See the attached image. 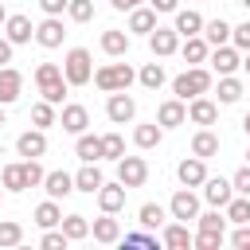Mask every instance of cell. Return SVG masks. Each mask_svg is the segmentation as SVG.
Listing matches in <instances>:
<instances>
[{"mask_svg":"<svg viewBox=\"0 0 250 250\" xmlns=\"http://www.w3.org/2000/svg\"><path fill=\"white\" fill-rule=\"evenodd\" d=\"M117 180H121L125 188H141V184L148 180L145 156H121V160H117Z\"/></svg>","mask_w":250,"mask_h":250,"instance_id":"4","label":"cell"},{"mask_svg":"<svg viewBox=\"0 0 250 250\" xmlns=\"http://www.w3.org/2000/svg\"><path fill=\"white\" fill-rule=\"evenodd\" d=\"M117 12H133V8H141V0H109Z\"/></svg>","mask_w":250,"mask_h":250,"instance_id":"54","label":"cell"},{"mask_svg":"<svg viewBox=\"0 0 250 250\" xmlns=\"http://www.w3.org/2000/svg\"><path fill=\"white\" fill-rule=\"evenodd\" d=\"M199 230H223L227 234V215H219V207L199 211Z\"/></svg>","mask_w":250,"mask_h":250,"instance_id":"44","label":"cell"},{"mask_svg":"<svg viewBox=\"0 0 250 250\" xmlns=\"http://www.w3.org/2000/svg\"><path fill=\"white\" fill-rule=\"evenodd\" d=\"M164 246H168V250H191V246H195V234L188 230V223L176 219V223L164 227Z\"/></svg>","mask_w":250,"mask_h":250,"instance_id":"20","label":"cell"},{"mask_svg":"<svg viewBox=\"0 0 250 250\" xmlns=\"http://www.w3.org/2000/svg\"><path fill=\"white\" fill-rule=\"evenodd\" d=\"M125 246H152L156 250V238L145 234V230H137V234H125Z\"/></svg>","mask_w":250,"mask_h":250,"instance_id":"50","label":"cell"},{"mask_svg":"<svg viewBox=\"0 0 250 250\" xmlns=\"http://www.w3.org/2000/svg\"><path fill=\"white\" fill-rule=\"evenodd\" d=\"M8 23V8H4V0H0V27Z\"/></svg>","mask_w":250,"mask_h":250,"instance_id":"55","label":"cell"},{"mask_svg":"<svg viewBox=\"0 0 250 250\" xmlns=\"http://www.w3.org/2000/svg\"><path fill=\"white\" fill-rule=\"evenodd\" d=\"M90 234H94V242H105V246H109V242L121 238V223H117L109 211H102V219L90 223Z\"/></svg>","mask_w":250,"mask_h":250,"instance_id":"19","label":"cell"},{"mask_svg":"<svg viewBox=\"0 0 250 250\" xmlns=\"http://www.w3.org/2000/svg\"><path fill=\"white\" fill-rule=\"evenodd\" d=\"M62 74H66L70 86H86V82L94 78V59H90V51H86V47H70L66 59H62Z\"/></svg>","mask_w":250,"mask_h":250,"instance_id":"3","label":"cell"},{"mask_svg":"<svg viewBox=\"0 0 250 250\" xmlns=\"http://www.w3.org/2000/svg\"><path fill=\"white\" fill-rule=\"evenodd\" d=\"M238 4H242V8H250V0H238Z\"/></svg>","mask_w":250,"mask_h":250,"instance_id":"58","label":"cell"},{"mask_svg":"<svg viewBox=\"0 0 250 250\" xmlns=\"http://www.w3.org/2000/svg\"><path fill=\"white\" fill-rule=\"evenodd\" d=\"M203 23H207V20H203L195 8H176V23H172V27H176L184 39H188V35H203Z\"/></svg>","mask_w":250,"mask_h":250,"instance_id":"21","label":"cell"},{"mask_svg":"<svg viewBox=\"0 0 250 250\" xmlns=\"http://www.w3.org/2000/svg\"><path fill=\"white\" fill-rule=\"evenodd\" d=\"M0 125H4V105H0Z\"/></svg>","mask_w":250,"mask_h":250,"instance_id":"59","label":"cell"},{"mask_svg":"<svg viewBox=\"0 0 250 250\" xmlns=\"http://www.w3.org/2000/svg\"><path fill=\"white\" fill-rule=\"evenodd\" d=\"M133 78H137V74H133L129 62H105V66L94 70V86L105 90V94H113V90H129Z\"/></svg>","mask_w":250,"mask_h":250,"instance_id":"2","label":"cell"},{"mask_svg":"<svg viewBox=\"0 0 250 250\" xmlns=\"http://www.w3.org/2000/svg\"><path fill=\"white\" fill-rule=\"evenodd\" d=\"M242 129H246V137H250V113H246V117H242Z\"/></svg>","mask_w":250,"mask_h":250,"instance_id":"57","label":"cell"},{"mask_svg":"<svg viewBox=\"0 0 250 250\" xmlns=\"http://www.w3.org/2000/svg\"><path fill=\"white\" fill-rule=\"evenodd\" d=\"M12 47H16V43H12L8 35H0V66H8V62H12Z\"/></svg>","mask_w":250,"mask_h":250,"instance_id":"53","label":"cell"},{"mask_svg":"<svg viewBox=\"0 0 250 250\" xmlns=\"http://www.w3.org/2000/svg\"><path fill=\"white\" fill-rule=\"evenodd\" d=\"M59 78H66L59 62H39L35 66V86H47V82H59Z\"/></svg>","mask_w":250,"mask_h":250,"instance_id":"42","label":"cell"},{"mask_svg":"<svg viewBox=\"0 0 250 250\" xmlns=\"http://www.w3.org/2000/svg\"><path fill=\"white\" fill-rule=\"evenodd\" d=\"M74 156H78L82 164H98V160H102V137H94V133H78V141H74Z\"/></svg>","mask_w":250,"mask_h":250,"instance_id":"22","label":"cell"},{"mask_svg":"<svg viewBox=\"0 0 250 250\" xmlns=\"http://www.w3.org/2000/svg\"><path fill=\"white\" fill-rule=\"evenodd\" d=\"M203 199H207L211 207H227V203L234 199V184L223 180V176H207V180H203Z\"/></svg>","mask_w":250,"mask_h":250,"instance_id":"9","label":"cell"},{"mask_svg":"<svg viewBox=\"0 0 250 250\" xmlns=\"http://www.w3.org/2000/svg\"><path fill=\"white\" fill-rule=\"evenodd\" d=\"M4 4H8V0H4Z\"/></svg>","mask_w":250,"mask_h":250,"instance_id":"62","label":"cell"},{"mask_svg":"<svg viewBox=\"0 0 250 250\" xmlns=\"http://www.w3.org/2000/svg\"><path fill=\"white\" fill-rule=\"evenodd\" d=\"M66 78H59V82H47V86H39V94H43V102H51V105H62V98H66Z\"/></svg>","mask_w":250,"mask_h":250,"instance_id":"43","label":"cell"},{"mask_svg":"<svg viewBox=\"0 0 250 250\" xmlns=\"http://www.w3.org/2000/svg\"><path fill=\"white\" fill-rule=\"evenodd\" d=\"M4 35H8V39L20 47V43H31V39H35V27H31V20H27V16H8Z\"/></svg>","mask_w":250,"mask_h":250,"instance_id":"23","label":"cell"},{"mask_svg":"<svg viewBox=\"0 0 250 250\" xmlns=\"http://www.w3.org/2000/svg\"><path fill=\"white\" fill-rule=\"evenodd\" d=\"M62 39H66V27H62V20H59V16H47V20L35 27V43H39V47H47V51L62 47Z\"/></svg>","mask_w":250,"mask_h":250,"instance_id":"7","label":"cell"},{"mask_svg":"<svg viewBox=\"0 0 250 250\" xmlns=\"http://www.w3.org/2000/svg\"><path fill=\"white\" fill-rule=\"evenodd\" d=\"M176 176H180V184L184 188H203V180H207V164H203V156H188V160H180L176 164Z\"/></svg>","mask_w":250,"mask_h":250,"instance_id":"8","label":"cell"},{"mask_svg":"<svg viewBox=\"0 0 250 250\" xmlns=\"http://www.w3.org/2000/svg\"><path fill=\"white\" fill-rule=\"evenodd\" d=\"M105 184V176L98 172V164H82L78 168V176H74V188L78 191H86V195H98V188Z\"/></svg>","mask_w":250,"mask_h":250,"instance_id":"28","label":"cell"},{"mask_svg":"<svg viewBox=\"0 0 250 250\" xmlns=\"http://www.w3.org/2000/svg\"><path fill=\"white\" fill-rule=\"evenodd\" d=\"M16 152H20V156H43V152H47V133H43V129L20 133V137H16Z\"/></svg>","mask_w":250,"mask_h":250,"instance_id":"17","label":"cell"},{"mask_svg":"<svg viewBox=\"0 0 250 250\" xmlns=\"http://www.w3.org/2000/svg\"><path fill=\"white\" fill-rule=\"evenodd\" d=\"M31 125H35V129H51V125H59V117H55V105H51V102H39V105H31Z\"/></svg>","mask_w":250,"mask_h":250,"instance_id":"37","label":"cell"},{"mask_svg":"<svg viewBox=\"0 0 250 250\" xmlns=\"http://www.w3.org/2000/svg\"><path fill=\"white\" fill-rule=\"evenodd\" d=\"M102 51H105L109 59H121V55L129 51V27H125V31H121V27L102 31Z\"/></svg>","mask_w":250,"mask_h":250,"instance_id":"24","label":"cell"},{"mask_svg":"<svg viewBox=\"0 0 250 250\" xmlns=\"http://www.w3.org/2000/svg\"><path fill=\"white\" fill-rule=\"evenodd\" d=\"M125 156V141H121V133H105L102 137V160H121Z\"/></svg>","mask_w":250,"mask_h":250,"instance_id":"38","label":"cell"},{"mask_svg":"<svg viewBox=\"0 0 250 250\" xmlns=\"http://www.w3.org/2000/svg\"><path fill=\"white\" fill-rule=\"evenodd\" d=\"M62 234L70 238V242H82L86 234H90V223H86V215H62Z\"/></svg>","mask_w":250,"mask_h":250,"instance_id":"35","label":"cell"},{"mask_svg":"<svg viewBox=\"0 0 250 250\" xmlns=\"http://www.w3.org/2000/svg\"><path fill=\"white\" fill-rule=\"evenodd\" d=\"M62 223V211H59V199H43L39 207H35V227H43V230H51V227H59Z\"/></svg>","mask_w":250,"mask_h":250,"instance_id":"30","label":"cell"},{"mask_svg":"<svg viewBox=\"0 0 250 250\" xmlns=\"http://www.w3.org/2000/svg\"><path fill=\"white\" fill-rule=\"evenodd\" d=\"M43 191H47L51 199H66V195L78 191V188H74V176H70V172H47V176H43Z\"/></svg>","mask_w":250,"mask_h":250,"instance_id":"18","label":"cell"},{"mask_svg":"<svg viewBox=\"0 0 250 250\" xmlns=\"http://www.w3.org/2000/svg\"><path fill=\"white\" fill-rule=\"evenodd\" d=\"M180 55H184V62H188V66H199V62L211 55V43H207L203 35H188V39H184V47H180Z\"/></svg>","mask_w":250,"mask_h":250,"instance_id":"25","label":"cell"},{"mask_svg":"<svg viewBox=\"0 0 250 250\" xmlns=\"http://www.w3.org/2000/svg\"><path fill=\"white\" fill-rule=\"evenodd\" d=\"M129 31L133 35H152L156 31V8H133L129 12Z\"/></svg>","mask_w":250,"mask_h":250,"instance_id":"26","label":"cell"},{"mask_svg":"<svg viewBox=\"0 0 250 250\" xmlns=\"http://www.w3.org/2000/svg\"><path fill=\"white\" fill-rule=\"evenodd\" d=\"M23 90V74L16 66H0V105H12Z\"/></svg>","mask_w":250,"mask_h":250,"instance_id":"16","label":"cell"},{"mask_svg":"<svg viewBox=\"0 0 250 250\" xmlns=\"http://www.w3.org/2000/svg\"><path fill=\"white\" fill-rule=\"evenodd\" d=\"M59 125L66 129V133H86V125H90V109L86 105H78V102H70V105H62V117H59Z\"/></svg>","mask_w":250,"mask_h":250,"instance_id":"14","label":"cell"},{"mask_svg":"<svg viewBox=\"0 0 250 250\" xmlns=\"http://www.w3.org/2000/svg\"><path fill=\"white\" fill-rule=\"evenodd\" d=\"M246 164H250V152H246Z\"/></svg>","mask_w":250,"mask_h":250,"instance_id":"61","label":"cell"},{"mask_svg":"<svg viewBox=\"0 0 250 250\" xmlns=\"http://www.w3.org/2000/svg\"><path fill=\"white\" fill-rule=\"evenodd\" d=\"M230 43H234L238 51H250V23H238V27L230 31Z\"/></svg>","mask_w":250,"mask_h":250,"instance_id":"48","label":"cell"},{"mask_svg":"<svg viewBox=\"0 0 250 250\" xmlns=\"http://www.w3.org/2000/svg\"><path fill=\"white\" fill-rule=\"evenodd\" d=\"M207 90H211V70H207V66H188L184 74L172 78V94L184 98V102H191V98H199V94H207Z\"/></svg>","mask_w":250,"mask_h":250,"instance_id":"1","label":"cell"},{"mask_svg":"<svg viewBox=\"0 0 250 250\" xmlns=\"http://www.w3.org/2000/svg\"><path fill=\"white\" fill-rule=\"evenodd\" d=\"M156 121H160L164 129H180V125L188 121V102H184V98H168V102H160Z\"/></svg>","mask_w":250,"mask_h":250,"instance_id":"11","label":"cell"},{"mask_svg":"<svg viewBox=\"0 0 250 250\" xmlns=\"http://www.w3.org/2000/svg\"><path fill=\"white\" fill-rule=\"evenodd\" d=\"M164 219H168V211H164L160 203H141V207H137V223H141L145 230H156V227H164Z\"/></svg>","mask_w":250,"mask_h":250,"instance_id":"33","label":"cell"},{"mask_svg":"<svg viewBox=\"0 0 250 250\" xmlns=\"http://www.w3.org/2000/svg\"><path fill=\"white\" fill-rule=\"evenodd\" d=\"M242 94H246V90H242V82H238L234 74H219V102H223V105H234Z\"/></svg>","mask_w":250,"mask_h":250,"instance_id":"34","label":"cell"},{"mask_svg":"<svg viewBox=\"0 0 250 250\" xmlns=\"http://www.w3.org/2000/svg\"><path fill=\"white\" fill-rule=\"evenodd\" d=\"M168 215H172V219H180V223L199 219V195H195L191 188H180V191L172 195V203H168Z\"/></svg>","mask_w":250,"mask_h":250,"instance_id":"5","label":"cell"},{"mask_svg":"<svg viewBox=\"0 0 250 250\" xmlns=\"http://www.w3.org/2000/svg\"><path fill=\"white\" fill-rule=\"evenodd\" d=\"M230 31H234V27H230V23L223 20V16H219V20H207V23H203V39H207L211 47H223V43H230Z\"/></svg>","mask_w":250,"mask_h":250,"instance_id":"31","label":"cell"},{"mask_svg":"<svg viewBox=\"0 0 250 250\" xmlns=\"http://www.w3.org/2000/svg\"><path fill=\"white\" fill-rule=\"evenodd\" d=\"M137 78H141L145 90H160V86H164V66H160V62H145Z\"/></svg>","mask_w":250,"mask_h":250,"instance_id":"36","label":"cell"},{"mask_svg":"<svg viewBox=\"0 0 250 250\" xmlns=\"http://www.w3.org/2000/svg\"><path fill=\"white\" fill-rule=\"evenodd\" d=\"M66 16H70L74 23H90V20H94V0H70V4H66Z\"/></svg>","mask_w":250,"mask_h":250,"instance_id":"40","label":"cell"},{"mask_svg":"<svg viewBox=\"0 0 250 250\" xmlns=\"http://www.w3.org/2000/svg\"><path fill=\"white\" fill-rule=\"evenodd\" d=\"M66 242H70V238L62 234V227H59V230L51 227V230H47V234L39 238V246H43V250H66Z\"/></svg>","mask_w":250,"mask_h":250,"instance_id":"46","label":"cell"},{"mask_svg":"<svg viewBox=\"0 0 250 250\" xmlns=\"http://www.w3.org/2000/svg\"><path fill=\"white\" fill-rule=\"evenodd\" d=\"M23 242V227L16 219H4L0 223V246H20Z\"/></svg>","mask_w":250,"mask_h":250,"instance_id":"41","label":"cell"},{"mask_svg":"<svg viewBox=\"0 0 250 250\" xmlns=\"http://www.w3.org/2000/svg\"><path fill=\"white\" fill-rule=\"evenodd\" d=\"M125 191H129V188H125L121 180H117V184H102V188H98V207L109 211V215H117V211L125 207Z\"/></svg>","mask_w":250,"mask_h":250,"instance_id":"15","label":"cell"},{"mask_svg":"<svg viewBox=\"0 0 250 250\" xmlns=\"http://www.w3.org/2000/svg\"><path fill=\"white\" fill-rule=\"evenodd\" d=\"M133 113H137V102H133L125 90H113L109 102H105V117H109L113 125H125V121H133Z\"/></svg>","mask_w":250,"mask_h":250,"instance_id":"6","label":"cell"},{"mask_svg":"<svg viewBox=\"0 0 250 250\" xmlns=\"http://www.w3.org/2000/svg\"><path fill=\"white\" fill-rule=\"evenodd\" d=\"M215 117H219V105H215L207 94H199V98L188 102V121H195V125H215Z\"/></svg>","mask_w":250,"mask_h":250,"instance_id":"13","label":"cell"},{"mask_svg":"<svg viewBox=\"0 0 250 250\" xmlns=\"http://www.w3.org/2000/svg\"><path fill=\"white\" fill-rule=\"evenodd\" d=\"M152 8H156V16H168V12H176L180 8V0H148Z\"/></svg>","mask_w":250,"mask_h":250,"instance_id":"52","label":"cell"},{"mask_svg":"<svg viewBox=\"0 0 250 250\" xmlns=\"http://www.w3.org/2000/svg\"><path fill=\"white\" fill-rule=\"evenodd\" d=\"M66 4H70V0H39L43 16H62V12H66Z\"/></svg>","mask_w":250,"mask_h":250,"instance_id":"51","label":"cell"},{"mask_svg":"<svg viewBox=\"0 0 250 250\" xmlns=\"http://www.w3.org/2000/svg\"><path fill=\"white\" fill-rule=\"evenodd\" d=\"M148 47H152L156 59H168V55L180 51V31H176V27H156V31L148 35Z\"/></svg>","mask_w":250,"mask_h":250,"instance_id":"10","label":"cell"},{"mask_svg":"<svg viewBox=\"0 0 250 250\" xmlns=\"http://www.w3.org/2000/svg\"><path fill=\"white\" fill-rule=\"evenodd\" d=\"M0 184H4V191H27V172H23V160H20V164H4Z\"/></svg>","mask_w":250,"mask_h":250,"instance_id":"32","label":"cell"},{"mask_svg":"<svg viewBox=\"0 0 250 250\" xmlns=\"http://www.w3.org/2000/svg\"><path fill=\"white\" fill-rule=\"evenodd\" d=\"M230 246L234 250H250V223H238V230L230 234Z\"/></svg>","mask_w":250,"mask_h":250,"instance_id":"47","label":"cell"},{"mask_svg":"<svg viewBox=\"0 0 250 250\" xmlns=\"http://www.w3.org/2000/svg\"><path fill=\"white\" fill-rule=\"evenodd\" d=\"M227 223H250V195H234L227 203Z\"/></svg>","mask_w":250,"mask_h":250,"instance_id":"39","label":"cell"},{"mask_svg":"<svg viewBox=\"0 0 250 250\" xmlns=\"http://www.w3.org/2000/svg\"><path fill=\"white\" fill-rule=\"evenodd\" d=\"M223 238H227L223 230H199V234H195V250H219Z\"/></svg>","mask_w":250,"mask_h":250,"instance_id":"45","label":"cell"},{"mask_svg":"<svg viewBox=\"0 0 250 250\" xmlns=\"http://www.w3.org/2000/svg\"><path fill=\"white\" fill-rule=\"evenodd\" d=\"M160 141H164V125L160 121H148V125H137L133 129V145L137 148H156Z\"/></svg>","mask_w":250,"mask_h":250,"instance_id":"27","label":"cell"},{"mask_svg":"<svg viewBox=\"0 0 250 250\" xmlns=\"http://www.w3.org/2000/svg\"><path fill=\"white\" fill-rule=\"evenodd\" d=\"M242 70H246V74H250V51H246V59H242Z\"/></svg>","mask_w":250,"mask_h":250,"instance_id":"56","label":"cell"},{"mask_svg":"<svg viewBox=\"0 0 250 250\" xmlns=\"http://www.w3.org/2000/svg\"><path fill=\"white\" fill-rule=\"evenodd\" d=\"M0 199H4V184H0Z\"/></svg>","mask_w":250,"mask_h":250,"instance_id":"60","label":"cell"},{"mask_svg":"<svg viewBox=\"0 0 250 250\" xmlns=\"http://www.w3.org/2000/svg\"><path fill=\"white\" fill-rule=\"evenodd\" d=\"M191 152H195V156H203V160L219 156V137H215V133H211V129L203 125V129H199V133L191 137Z\"/></svg>","mask_w":250,"mask_h":250,"instance_id":"29","label":"cell"},{"mask_svg":"<svg viewBox=\"0 0 250 250\" xmlns=\"http://www.w3.org/2000/svg\"><path fill=\"white\" fill-rule=\"evenodd\" d=\"M230 184H234V191H238V195H250V164H246V168H238Z\"/></svg>","mask_w":250,"mask_h":250,"instance_id":"49","label":"cell"},{"mask_svg":"<svg viewBox=\"0 0 250 250\" xmlns=\"http://www.w3.org/2000/svg\"><path fill=\"white\" fill-rule=\"evenodd\" d=\"M238 66H242V59H238V47L234 43H223V47L211 51V70L215 74H234Z\"/></svg>","mask_w":250,"mask_h":250,"instance_id":"12","label":"cell"}]
</instances>
